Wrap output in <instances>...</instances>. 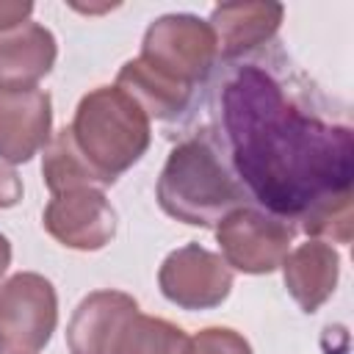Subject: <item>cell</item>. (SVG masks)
<instances>
[{"instance_id": "4", "label": "cell", "mask_w": 354, "mask_h": 354, "mask_svg": "<svg viewBox=\"0 0 354 354\" xmlns=\"http://www.w3.org/2000/svg\"><path fill=\"white\" fill-rule=\"evenodd\" d=\"M138 58L163 77L194 88L218 58L216 33L194 14H163L147 28Z\"/></svg>"}, {"instance_id": "1", "label": "cell", "mask_w": 354, "mask_h": 354, "mask_svg": "<svg viewBox=\"0 0 354 354\" xmlns=\"http://www.w3.org/2000/svg\"><path fill=\"white\" fill-rule=\"evenodd\" d=\"M221 144L246 194L313 238L351 241L354 133L313 111L263 64L235 66L218 91Z\"/></svg>"}, {"instance_id": "17", "label": "cell", "mask_w": 354, "mask_h": 354, "mask_svg": "<svg viewBox=\"0 0 354 354\" xmlns=\"http://www.w3.org/2000/svg\"><path fill=\"white\" fill-rule=\"evenodd\" d=\"M188 354H252V346L230 326H207L188 340Z\"/></svg>"}, {"instance_id": "11", "label": "cell", "mask_w": 354, "mask_h": 354, "mask_svg": "<svg viewBox=\"0 0 354 354\" xmlns=\"http://www.w3.org/2000/svg\"><path fill=\"white\" fill-rule=\"evenodd\" d=\"M285 17L282 3L249 0V3H221L210 11L207 25L216 33V47L221 58H243L263 44H268Z\"/></svg>"}, {"instance_id": "2", "label": "cell", "mask_w": 354, "mask_h": 354, "mask_svg": "<svg viewBox=\"0 0 354 354\" xmlns=\"http://www.w3.org/2000/svg\"><path fill=\"white\" fill-rule=\"evenodd\" d=\"M155 196L160 210L174 221L188 227H216L227 213L243 205L246 191L230 166L221 138L202 130L171 147Z\"/></svg>"}, {"instance_id": "20", "label": "cell", "mask_w": 354, "mask_h": 354, "mask_svg": "<svg viewBox=\"0 0 354 354\" xmlns=\"http://www.w3.org/2000/svg\"><path fill=\"white\" fill-rule=\"evenodd\" d=\"M8 266H11V241L0 232V279L8 271Z\"/></svg>"}, {"instance_id": "13", "label": "cell", "mask_w": 354, "mask_h": 354, "mask_svg": "<svg viewBox=\"0 0 354 354\" xmlns=\"http://www.w3.org/2000/svg\"><path fill=\"white\" fill-rule=\"evenodd\" d=\"M279 268H282V279H285L290 299L304 313H315L321 304L332 299L337 288L340 254L332 243L313 238L290 249Z\"/></svg>"}, {"instance_id": "18", "label": "cell", "mask_w": 354, "mask_h": 354, "mask_svg": "<svg viewBox=\"0 0 354 354\" xmlns=\"http://www.w3.org/2000/svg\"><path fill=\"white\" fill-rule=\"evenodd\" d=\"M30 14H33V3L28 0H0V30L28 22Z\"/></svg>"}, {"instance_id": "8", "label": "cell", "mask_w": 354, "mask_h": 354, "mask_svg": "<svg viewBox=\"0 0 354 354\" xmlns=\"http://www.w3.org/2000/svg\"><path fill=\"white\" fill-rule=\"evenodd\" d=\"M41 224L61 246L75 252H97L116 235V210L105 199L102 188H72L47 202Z\"/></svg>"}, {"instance_id": "16", "label": "cell", "mask_w": 354, "mask_h": 354, "mask_svg": "<svg viewBox=\"0 0 354 354\" xmlns=\"http://www.w3.org/2000/svg\"><path fill=\"white\" fill-rule=\"evenodd\" d=\"M188 340L177 324L136 313L116 343V354H188Z\"/></svg>"}, {"instance_id": "14", "label": "cell", "mask_w": 354, "mask_h": 354, "mask_svg": "<svg viewBox=\"0 0 354 354\" xmlns=\"http://www.w3.org/2000/svg\"><path fill=\"white\" fill-rule=\"evenodd\" d=\"M124 94H130L149 119H171L177 113H183L191 102L194 88H185L169 77H163L160 72H155L152 66H147L141 58H130L127 64H122L116 83Z\"/></svg>"}, {"instance_id": "6", "label": "cell", "mask_w": 354, "mask_h": 354, "mask_svg": "<svg viewBox=\"0 0 354 354\" xmlns=\"http://www.w3.org/2000/svg\"><path fill=\"white\" fill-rule=\"evenodd\" d=\"M296 230L249 205L235 207L216 224V241L230 268L243 274H271L290 252Z\"/></svg>"}, {"instance_id": "15", "label": "cell", "mask_w": 354, "mask_h": 354, "mask_svg": "<svg viewBox=\"0 0 354 354\" xmlns=\"http://www.w3.org/2000/svg\"><path fill=\"white\" fill-rule=\"evenodd\" d=\"M41 177L53 196L72 188H105L102 180L94 174V169L88 166V160L83 158V152L77 149L69 127L58 130L44 147Z\"/></svg>"}, {"instance_id": "3", "label": "cell", "mask_w": 354, "mask_h": 354, "mask_svg": "<svg viewBox=\"0 0 354 354\" xmlns=\"http://www.w3.org/2000/svg\"><path fill=\"white\" fill-rule=\"evenodd\" d=\"M149 122L144 108L119 86H97L80 97L69 130L102 185H113L147 155Z\"/></svg>"}, {"instance_id": "7", "label": "cell", "mask_w": 354, "mask_h": 354, "mask_svg": "<svg viewBox=\"0 0 354 354\" xmlns=\"http://www.w3.org/2000/svg\"><path fill=\"white\" fill-rule=\"evenodd\" d=\"M158 288L180 310H213L232 290V268L221 254L199 243H185L160 263Z\"/></svg>"}, {"instance_id": "19", "label": "cell", "mask_w": 354, "mask_h": 354, "mask_svg": "<svg viewBox=\"0 0 354 354\" xmlns=\"http://www.w3.org/2000/svg\"><path fill=\"white\" fill-rule=\"evenodd\" d=\"M22 199V180L11 166L0 163V210L14 207Z\"/></svg>"}, {"instance_id": "10", "label": "cell", "mask_w": 354, "mask_h": 354, "mask_svg": "<svg viewBox=\"0 0 354 354\" xmlns=\"http://www.w3.org/2000/svg\"><path fill=\"white\" fill-rule=\"evenodd\" d=\"M136 313H141L138 301L124 290L105 288L83 296L66 324L69 354H116V343Z\"/></svg>"}, {"instance_id": "12", "label": "cell", "mask_w": 354, "mask_h": 354, "mask_svg": "<svg viewBox=\"0 0 354 354\" xmlns=\"http://www.w3.org/2000/svg\"><path fill=\"white\" fill-rule=\"evenodd\" d=\"M58 58V41L50 28L28 19L0 30V88H28L47 77Z\"/></svg>"}, {"instance_id": "9", "label": "cell", "mask_w": 354, "mask_h": 354, "mask_svg": "<svg viewBox=\"0 0 354 354\" xmlns=\"http://www.w3.org/2000/svg\"><path fill=\"white\" fill-rule=\"evenodd\" d=\"M53 100L44 88H0V160L28 163L50 144Z\"/></svg>"}, {"instance_id": "5", "label": "cell", "mask_w": 354, "mask_h": 354, "mask_svg": "<svg viewBox=\"0 0 354 354\" xmlns=\"http://www.w3.org/2000/svg\"><path fill=\"white\" fill-rule=\"evenodd\" d=\"M58 326V293L36 271L0 285V354H39Z\"/></svg>"}]
</instances>
